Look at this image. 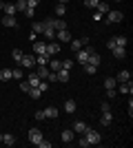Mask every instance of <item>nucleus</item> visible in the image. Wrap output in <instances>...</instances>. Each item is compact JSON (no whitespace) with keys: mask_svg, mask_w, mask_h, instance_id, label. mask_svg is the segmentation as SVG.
Wrapping results in <instances>:
<instances>
[{"mask_svg":"<svg viewBox=\"0 0 133 148\" xmlns=\"http://www.w3.org/2000/svg\"><path fill=\"white\" fill-rule=\"evenodd\" d=\"M127 44H129V38L127 36H113L107 42V47H109V49H113V47H127Z\"/></svg>","mask_w":133,"mask_h":148,"instance_id":"1","label":"nucleus"},{"mask_svg":"<svg viewBox=\"0 0 133 148\" xmlns=\"http://www.w3.org/2000/svg\"><path fill=\"white\" fill-rule=\"evenodd\" d=\"M84 137H87V142L93 144V146L102 142V135L98 133V130H93V128H87V130H84Z\"/></svg>","mask_w":133,"mask_h":148,"instance_id":"2","label":"nucleus"},{"mask_svg":"<svg viewBox=\"0 0 133 148\" xmlns=\"http://www.w3.org/2000/svg\"><path fill=\"white\" fill-rule=\"evenodd\" d=\"M20 66H25V69H31V66H36V56H29V53H22V58H20V62H18Z\"/></svg>","mask_w":133,"mask_h":148,"instance_id":"3","label":"nucleus"},{"mask_svg":"<svg viewBox=\"0 0 133 148\" xmlns=\"http://www.w3.org/2000/svg\"><path fill=\"white\" fill-rule=\"evenodd\" d=\"M104 18H107V22H122L124 16H122V11H111V9H109V11L104 13Z\"/></svg>","mask_w":133,"mask_h":148,"instance_id":"4","label":"nucleus"},{"mask_svg":"<svg viewBox=\"0 0 133 148\" xmlns=\"http://www.w3.org/2000/svg\"><path fill=\"white\" fill-rule=\"evenodd\" d=\"M42 139H44V137H42V133H40V128H31V130H29V142H31V144L38 146Z\"/></svg>","mask_w":133,"mask_h":148,"instance_id":"5","label":"nucleus"},{"mask_svg":"<svg viewBox=\"0 0 133 148\" xmlns=\"http://www.w3.org/2000/svg\"><path fill=\"white\" fill-rule=\"evenodd\" d=\"M115 91L124 93V95H131V93H133V84H131V80H129V82H120V86H115Z\"/></svg>","mask_w":133,"mask_h":148,"instance_id":"6","label":"nucleus"},{"mask_svg":"<svg viewBox=\"0 0 133 148\" xmlns=\"http://www.w3.org/2000/svg\"><path fill=\"white\" fill-rule=\"evenodd\" d=\"M56 38L60 40V42H71L73 38H71V33H69V29H60V31H56Z\"/></svg>","mask_w":133,"mask_h":148,"instance_id":"7","label":"nucleus"},{"mask_svg":"<svg viewBox=\"0 0 133 148\" xmlns=\"http://www.w3.org/2000/svg\"><path fill=\"white\" fill-rule=\"evenodd\" d=\"M33 51L38 53V56H47V44L42 40H33Z\"/></svg>","mask_w":133,"mask_h":148,"instance_id":"8","label":"nucleus"},{"mask_svg":"<svg viewBox=\"0 0 133 148\" xmlns=\"http://www.w3.org/2000/svg\"><path fill=\"white\" fill-rule=\"evenodd\" d=\"M71 51H80L84 44H89V38H80V40H71Z\"/></svg>","mask_w":133,"mask_h":148,"instance_id":"9","label":"nucleus"},{"mask_svg":"<svg viewBox=\"0 0 133 148\" xmlns=\"http://www.w3.org/2000/svg\"><path fill=\"white\" fill-rule=\"evenodd\" d=\"M60 137H62V142H64V144H71L73 139H76V133H73L71 128H64V130H62V135H60Z\"/></svg>","mask_w":133,"mask_h":148,"instance_id":"10","label":"nucleus"},{"mask_svg":"<svg viewBox=\"0 0 133 148\" xmlns=\"http://www.w3.org/2000/svg\"><path fill=\"white\" fill-rule=\"evenodd\" d=\"M56 53H60V44H56V42H53V40H51V42L47 44V58L56 56Z\"/></svg>","mask_w":133,"mask_h":148,"instance_id":"11","label":"nucleus"},{"mask_svg":"<svg viewBox=\"0 0 133 148\" xmlns=\"http://www.w3.org/2000/svg\"><path fill=\"white\" fill-rule=\"evenodd\" d=\"M2 25L9 27V29H16V27H18V20H16V16H5V18H2Z\"/></svg>","mask_w":133,"mask_h":148,"instance_id":"12","label":"nucleus"},{"mask_svg":"<svg viewBox=\"0 0 133 148\" xmlns=\"http://www.w3.org/2000/svg\"><path fill=\"white\" fill-rule=\"evenodd\" d=\"M56 80H58V82H62V84H67V82H69V71H64V69L56 71Z\"/></svg>","mask_w":133,"mask_h":148,"instance_id":"13","label":"nucleus"},{"mask_svg":"<svg viewBox=\"0 0 133 148\" xmlns=\"http://www.w3.org/2000/svg\"><path fill=\"white\" fill-rule=\"evenodd\" d=\"M89 126L84 122H76L73 124V126H71V130H73V133H78V135H84V130H87Z\"/></svg>","mask_w":133,"mask_h":148,"instance_id":"14","label":"nucleus"},{"mask_svg":"<svg viewBox=\"0 0 133 148\" xmlns=\"http://www.w3.org/2000/svg\"><path fill=\"white\" fill-rule=\"evenodd\" d=\"M111 122H113V115H111V111H104L100 117V124L102 126H111Z\"/></svg>","mask_w":133,"mask_h":148,"instance_id":"15","label":"nucleus"},{"mask_svg":"<svg viewBox=\"0 0 133 148\" xmlns=\"http://www.w3.org/2000/svg\"><path fill=\"white\" fill-rule=\"evenodd\" d=\"M36 73H38V77H40V80H49L51 69H49V66H38V71H36Z\"/></svg>","mask_w":133,"mask_h":148,"instance_id":"16","label":"nucleus"},{"mask_svg":"<svg viewBox=\"0 0 133 148\" xmlns=\"http://www.w3.org/2000/svg\"><path fill=\"white\" fill-rule=\"evenodd\" d=\"M111 53H113L118 60H122V58L127 56V47H113V49H111Z\"/></svg>","mask_w":133,"mask_h":148,"instance_id":"17","label":"nucleus"},{"mask_svg":"<svg viewBox=\"0 0 133 148\" xmlns=\"http://www.w3.org/2000/svg\"><path fill=\"white\" fill-rule=\"evenodd\" d=\"M42 36L47 38V40H56V29H53V27H47V25H44Z\"/></svg>","mask_w":133,"mask_h":148,"instance_id":"18","label":"nucleus"},{"mask_svg":"<svg viewBox=\"0 0 133 148\" xmlns=\"http://www.w3.org/2000/svg\"><path fill=\"white\" fill-rule=\"evenodd\" d=\"M2 9H5V16H16V11H18L13 2H5V7H2Z\"/></svg>","mask_w":133,"mask_h":148,"instance_id":"19","label":"nucleus"},{"mask_svg":"<svg viewBox=\"0 0 133 148\" xmlns=\"http://www.w3.org/2000/svg\"><path fill=\"white\" fill-rule=\"evenodd\" d=\"M131 80V71H120V73H118V77H115V82H118V84H120V82H129Z\"/></svg>","mask_w":133,"mask_h":148,"instance_id":"20","label":"nucleus"},{"mask_svg":"<svg viewBox=\"0 0 133 148\" xmlns=\"http://www.w3.org/2000/svg\"><path fill=\"white\" fill-rule=\"evenodd\" d=\"M44 115H47V119H56L58 117V108L56 106H49V108H44Z\"/></svg>","mask_w":133,"mask_h":148,"instance_id":"21","label":"nucleus"},{"mask_svg":"<svg viewBox=\"0 0 133 148\" xmlns=\"http://www.w3.org/2000/svg\"><path fill=\"white\" fill-rule=\"evenodd\" d=\"M27 82L31 84V88L40 86V77H38V73H31V75H29V77H27Z\"/></svg>","mask_w":133,"mask_h":148,"instance_id":"22","label":"nucleus"},{"mask_svg":"<svg viewBox=\"0 0 133 148\" xmlns=\"http://www.w3.org/2000/svg\"><path fill=\"white\" fill-rule=\"evenodd\" d=\"M89 64H93V66H100V53H95V51H93V53H91V56H89Z\"/></svg>","mask_w":133,"mask_h":148,"instance_id":"23","label":"nucleus"},{"mask_svg":"<svg viewBox=\"0 0 133 148\" xmlns=\"http://www.w3.org/2000/svg\"><path fill=\"white\" fill-rule=\"evenodd\" d=\"M2 144H5V146H13V144H16V137H13L11 133H7V135H2Z\"/></svg>","mask_w":133,"mask_h":148,"instance_id":"24","label":"nucleus"},{"mask_svg":"<svg viewBox=\"0 0 133 148\" xmlns=\"http://www.w3.org/2000/svg\"><path fill=\"white\" fill-rule=\"evenodd\" d=\"M47 66H49L51 71H53V73H56V71H60V69H62V60H53V62H49V64H47Z\"/></svg>","mask_w":133,"mask_h":148,"instance_id":"25","label":"nucleus"},{"mask_svg":"<svg viewBox=\"0 0 133 148\" xmlns=\"http://www.w3.org/2000/svg\"><path fill=\"white\" fill-rule=\"evenodd\" d=\"M64 111L67 113H76V102H73V99H67V102H64Z\"/></svg>","mask_w":133,"mask_h":148,"instance_id":"26","label":"nucleus"},{"mask_svg":"<svg viewBox=\"0 0 133 148\" xmlns=\"http://www.w3.org/2000/svg\"><path fill=\"white\" fill-rule=\"evenodd\" d=\"M0 80H2V82L11 80V69H2V71H0Z\"/></svg>","mask_w":133,"mask_h":148,"instance_id":"27","label":"nucleus"},{"mask_svg":"<svg viewBox=\"0 0 133 148\" xmlns=\"http://www.w3.org/2000/svg\"><path fill=\"white\" fill-rule=\"evenodd\" d=\"M31 31H36V33H40V36H42V31H44V22H33V25H31Z\"/></svg>","mask_w":133,"mask_h":148,"instance_id":"28","label":"nucleus"},{"mask_svg":"<svg viewBox=\"0 0 133 148\" xmlns=\"http://www.w3.org/2000/svg\"><path fill=\"white\" fill-rule=\"evenodd\" d=\"M95 9H98V13H102V16H104V13L109 11V5H107V2H102V0H100V2H98V7H95Z\"/></svg>","mask_w":133,"mask_h":148,"instance_id":"29","label":"nucleus"},{"mask_svg":"<svg viewBox=\"0 0 133 148\" xmlns=\"http://www.w3.org/2000/svg\"><path fill=\"white\" fill-rule=\"evenodd\" d=\"M36 64H38V66H47V64H49V58L47 56H38L36 58Z\"/></svg>","mask_w":133,"mask_h":148,"instance_id":"30","label":"nucleus"},{"mask_svg":"<svg viewBox=\"0 0 133 148\" xmlns=\"http://www.w3.org/2000/svg\"><path fill=\"white\" fill-rule=\"evenodd\" d=\"M115 86H118L115 77H107V80H104V88H115Z\"/></svg>","mask_w":133,"mask_h":148,"instance_id":"31","label":"nucleus"},{"mask_svg":"<svg viewBox=\"0 0 133 148\" xmlns=\"http://www.w3.org/2000/svg\"><path fill=\"white\" fill-rule=\"evenodd\" d=\"M40 95H42V91H40L38 86H36V88H31V91H29V97H31V99H40Z\"/></svg>","mask_w":133,"mask_h":148,"instance_id":"32","label":"nucleus"},{"mask_svg":"<svg viewBox=\"0 0 133 148\" xmlns=\"http://www.w3.org/2000/svg\"><path fill=\"white\" fill-rule=\"evenodd\" d=\"M82 66H84V73H89V75H93L95 71H98V66H93V64H89V62H87V64H82Z\"/></svg>","mask_w":133,"mask_h":148,"instance_id":"33","label":"nucleus"},{"mask_svg":"<svg viewBox=\"0 0 133 148\" xmlns=\"http://www.w3.org/2000/svg\"><path fill=\"white\" fill-rule=\"evenodd\" d=\"M56 13L60 16V18H62L64 13H67V5H60V2H58V7H56Z\"/></svg>","mask_w":133,"mask_h":148,"instance_id":"34","label":"nucleus"},{"mask_svg":"<svg viewBox=\"0 0 133 148\" xmlns=\"http://www.w3.org/2000/svg\"><path fill=\"white\" fill-rule=\"evenodd\" d=\"M11 58H13L16 62H20V58H22V51H20V49H13V51H11Z\"/></svg>","mask_w":133,"mask_h":148,"instance_id":"35","label":"nucleus"},{"mask_svg":"<svg viewBox=\"0 0 133 148\" xmlns=\"http://www.w3.org/2000/svg\"><path fill=\"white\" fill-rule=\"evenodd\" d=\"M98 2H100V0H84V7H89V9H95V7H98Z\"/></svg>","mask_w":133,"mask_h":148,"instance_id":"36","label":"nucleus"},{"mask_svg":"<svg viewBox=\"0 0 133 148\" xmlns=\"http://www.w3.org/2000/svg\"><path fill=\"white\" fill-rule=\"evenodd\" d=\"M16 9H18V11H25L27 9V0H18V2H16Z\"/></svg>","mask_w":133,"mask_h":148,"instance_id":"37","label":"nucleus"},{"mask_svg":"<svg viewBox=\"0 0 133 148\" xmlns=\"http://www.w3.org/2000/svg\"><path fill=\"white\" fill-rule=\"evenodd\" d=\"M11 80H22V71H20V69L11 71Z\"/></svg>","mask_w":133,"mask_h":148,"instance_id":"38","label":"nucleus"},{"mask_svg":"<svg viewBox=\"0 0 133 148\" xmlns=\"http://www.w3.org/2000/svg\"><path fill=\"white\" fill-rule=\"evenodd\" d=\"M20 88H22V93H29V91H31V84H29V82H22V80H20Z\"/></svg>","mask_w":133,"mask_h":148,"instance_id":"39","label":"nucleus"},{"mask_svg":"<svg viewBox=\"0 0 133 148\" xmlns=\"http://www.w3.org/2000/svg\"><path fill=\"white\" fill-rule=\"evenodd\" d=\"M78 146H80V148H87V146H91V144H89V142H87V137L82 135L80 139H78Z\"/></svg>","mask_w":133,"mask_h":148,"instance_id":"40","label":"nucleus"},{"mask_svg":"<svg viewBox=\"0 0 133 148\" xmlns=\"http://www.w3.org/2000/svg\"><path fill=\"white\" fill-rule=\"evenodd\" d=\"M22 13H25L27 18H33V16H36V9H31V7H27V9H25Z\"/></svg>","mask_w":133,"mask_h":148,"instance_id":"41","label":"nucleus"},{"mask_svg":"<svg viewBox=\"0 0 133 148\" xmlns=\"http://www.w3.org/2000/svg\"><path fill=\"white\" fill-rule=\"evenodd\" d=\"M71 66H73V60H62V69L64 71H69Z\"/></svg>","mask_w":133,"mask_h":148,"instance_id":"42","label":"nucleus"},{"mask_svg":"<svg viewBox=\"0 0 133 148\" xmlns=\"http://www.w3.org/2000/svg\"><path fill=\"white\" fill-rule=\"evenodd\" d=\"M36 119H38V122H42V119H47V115H44V111H38V113H36Z\"/></svg>","mask_w":133,"mask_h":148,"instance_id":"43","label":"nucleus"},{"mask_svg":"<svg viewBox=\"0 0 133 148\" xmlns=\"http://www.w3.org/2000/svg\"><path fill=\"white\" fill-rule=\"evenodd\" d=\"M38 2H40V0H27V7H31V9H36V7H38Z\"/></svg>","mask_w":133,"mask_h":148,"instance_id":"44","label":"nucleus"},{"mask_svg":"<svg viewBox=\"0 0 133 148\" xmlns=\"http://www.w3.org/2000/svg\"><path fill=\"white\" fill-rule=\"evenodd\" d=\"M100 111H102V113H104V111H111V106H109V102H102V104H100Z\"/></svg>","mask_w":133,"mask_h":148,"instance_id":"45","label":"nucleus"},{"mask_svg":"<svg viewBox=\"0 0 133 148\" xmlns=\"http://www.w3.org/2000/svg\"><path fill=\"white\" fill-rule=\"evenodd\" d=\"M38 146H40V148H51V142H44V139H42V142H40Z\"/></svg>","mask_w":133,"mask_h":148,"instance_id":"46","label":"nucleus"},{"mask_svg":"<svg viewBox=\"0 0 133 148\" xmlns=\"http://www.w3.org/2000/svg\"><path fill=\"white\" fill-rule=\"evenodd\" d=\"M115 93H118L115 88H107V95H109V97H115Z\"/></svg>","mask_w":133,"mask_h":148,"instance_id":"47","label":"nucleus"},{"mask_svg":"<svg viewBox=\"0 0 133 148\" xmlns=\"http://www.w3.org/2000/svg\"><path fill=\"white\" fill-rule=\"evenodd\" d=\"M58 2H60V5H67V2H69V0H58Z\"/></svg>","mask_w":133,"mask_h":148,"instance_id":"48","label":"nucleus"},{"mask_svg":"<svg viewBox=\"0 0 133 148\" xmlns=\"http://www.w3.org/2000/svg\"><path fill=\"white\" fill-rule=\"evenodd\" d=\"M2 7H5V2H2V0H0V9H2Z\"/></svg>","mask_w":133,"mask_h":148,"instance_id":"49","label":"nucleus"},{"mask_svg":"<svg viewBox=\"0 0 133 148\" xmlns=\"http://www.w3.org/2000/svg\"><path fill=\"white\" fill-rule=\"evenodd\" d=\"M0 142H2V133H0Z\"/></svg>","mask_w":133,"mask_h":148,"instance_id":"50","label":"nucleus"},{"mask_svg":"<svg viewBox=\"0 0 133 148\" xmlns=\"http://www.w3.org/2000/svg\"><path fill=\"white\" fill-rule=\"evenodd\" d=\"M115 2H122V0H115Z\"/></svg>","mask_w":133,"mask_h":148,"instance_id":"51","label":"nucleus"}]
</instances>
